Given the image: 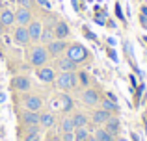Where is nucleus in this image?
<instances>
[{"label":"nucleus","instance_id":"obj_21","mask_svg":"<svg viewBox=\"0 0 147 141\" xmlns=\"http://www.w3.org/2000/svg\"><path fill=\"white\" fill-rule=\"evenodd\" d=\"M73 123H75V128H82V126H88V123H90V119H88L86 113L82 112H75L73 113Z\"/></svg>","mask_w":147,"mask_h":141},{"label":"nucleus","instance_id":"obj_6","mask_svg":"<svg viewBox=\"0 0 147 141\" xmlns=\"http://www.w3.org/2000/svg\"><path fill=\"white\" fill-rule=\"evenodd\" d=\"M47 47V50H49V56L50 58H58V56H61V54H65V50H67V47H69V41L67 39H52L50 43L45 45Z\"/></svg>","mask_w":147,"mask_h":141},{"label":"nucleus","instance_id":"obj_11","mask_svg":"<svg viewBox=\"0 0 147 141\" xmlns=\"http://www.w3.org/2000/svg\"><path fill=\"white\" fill-rule=\"evenodd\" d=\"M36 76L41 84H52L54 78H56V69L52 65H43V67H37L36 69Z\"/></svg>","mask_w":147,"mask_h":141},{"label":"nucleus","instance_id":"obj_28","mask_svg":"<svg viewBox=\"0 0 147 141\" xmlns=\"http://www.w3.org/2000/svg\"><path fill=\"white\" fill-rule=\"evenodd\" d=\"M61 141H75V132H61Z\"/></svg>","mask_w":147,"mask_h":141},{"label":"nucleus","instance_id":"obj_29","mask_svg":"<svg viewBox=\"0 0 147 141\" xmlns=\"http://www.w3.org/2000/svg\"><path fill=\"white\" fill-rule=\"evenodd\" d=\"M34 2H36L37 6L45 7V9H50V2H49V0H34Z\"/></svg>","mask_w":147,"mask_h":141},{"label":"nucleus","instance_id":"obj_4","mask_svg":"<svg viewBox=\"0 0 147 141\" xmlns=\"http://www.w3.org/2000/svg\"><path fill=\"white\" fill-rule=\"evenodd\" d=\"M21 106L24 110H30V112H41L43 97L37 93H32V91H26V93L21 95Z\"/></svg>","mask_w":147,"mask_h":141},{"label":"nucleus","instance_id":"obj_34","mask_svg":"<svg viewBox=\"0 0 147 141\" xmlns=\"http://www.w3.org/2000/svg\"><path fill=\"white\" fill-rule=\"evenodd\" d=\"M140 13H142V15H145V17H147V6H142V9H140Z\"/></svg>","mask_w":147,"mask_h":141},{"label":"nucleus","instance_id":"obj_1","mask_svg":"<svg viewBox=\"0 0 147 141\" xmlns=\"http://www.w3.org/2000/svg\"><path fill=\"white\" fill-rule=\"evenodd\" d=\"M65 56L71 58L76 65H82V63H90L91 61V52L80 43H69L67 50H65Z\"/></svg>","mask_w":147,"mask_h":141},{"label":"nucleus","instance_id":"obj_38","mask_svg":"<svg viewBox=\"0 0 147 141\" xmlns=\"http://www.w3.org/2000/svg\"><path fill=\"white\" fill-rule=\"evenodd\" d=\"M9 2H17V0H9Z\"/></svg>","mask_w":147,"mask_h":141},{"label":"nucleus","instance_id":"obj_18","mask_svg":"<svg viewBox=\"0 0 147 141\" xmlns=\"http://www.w3.org/2000/svg\"><path fill=\"white\" fill-rule=\"evenodd\" d=\"M110 115H112V113H108L106 110H102V108L93 110V112H91V123H93L95 126H102V124L108 121Z\"/></svg>","mask_w":147,"mask_h":141},{"label":"nucleus","instance_id":"obj_36","mask_svg":"<svg viewBox=\"0 0 147 141\" xmlns=\"http://www.w3.org/2000/svg\"><path fill=\"white\" fill-rule=\"evenodd\" d=\"M115 141H129V139H127V138H119V136H117V138H115Z\"/></svg>","mask_w":147,"mask_h":141},{"label":"nucleus","instance_id":"obj_20","mask_svg":"<svg viewBox=\"0 0 147 141\" xmlns=\"http://www.w3.org/2000/svg\"><path fill=\"white\" fill-rule=\"evenodd\" d=\"M99 104H100V108H102V110H106L108 113H112V115H117V112H119V106H117V102L110 100V98H106V97H100Z\"/></svg>","mask_w":147,"mask_h":141},{"label":"nucleus","instance_id":"obj_22","mask_svg":"<svg viewBox=\"0 0 147 141\" xmlns=\"http://www.w3.org/2000/svg\"><path fill=\"white\" fill-rule=\"evenodd\" d=\"M58 98H60V108H61V112H63V113L71 112V110H73V98H71V95L61 93Z\"/></svg>","mask_w":147,"mask_h":141},{"label":"nucleus","instance_id":"obj_17","mask_svg":"<svg viewBox=\"0 0 147 141\" xmlns=\"http://www.w3.org/2000/svg\"><path fill=\"white\" fill-rule=\"evenodd\" d=\"M39 126L43 130H50V128L56 126V117L52 112H41L39 113Z\"/></svg>","mask_w":147,"mask_h":141},{"label":"nucleus","instance_id":"obj_30","mask_svg":"<svg viewBox=\"0 0 147 141\" xmlns=\"http://www.w3.org/2000/svg\"><path fill=\"white\" fill-rule=\"evenodd\" d=\"M115 15H117V19L119 21H125V17H123V11H121V6H119V4H115Z\"/></svg>","mask_w":147,"mask_h":141},{"label":"nucleus","instance_id":"obj_27","mask_svg":"<svg viewBox=\"0 0 147 141\" xmlns=\"http://www.w3.org/2000/svg\"><path fill=\"white\" fill-rule=\"evenodd\" d=\"M88 126H82V128H75V141H88Z\"/></svg>","mask_w":147,"mask_h":141},{"label":"nucleus","instance_id":"obj_12","mask_svg":"<svg viewBox=\"0 0 147 141\" xmlns=\"http://www.w3.org/2000/svg\"><path fill=\"white\" fill-rule=\"evenodd\" d=\"M28 35H30V41H32L34 45L39 43L41 39V32H43V21L41 19H32V21L28 22Z\"/></svg>","mask_w":147,"mask_h":141},{"label":"nucleus","instance_id":"obj_9","mask_svg":"<svg viewBox=\"0 0 147 141\" xmlns=\"http://www.w3.org/2000/svg\"><path fill=\"white\" fill-rule=\"evenodd\" d=\"M9 87L13 91H19V93H26V91L32 89V82L26 74H19V76H13L9 82Z\"/></svg>","mask_w":147,"mask_h":141},{"label":"nucleus","instance_id":"obj_33","mask_svg":"<svg viewBox=\"0 0 147 141\" xmlns=\"http://www.w3.org/2000/svg\"><path fill=\"white\" fill-rule=\"evenodd\" d=\"M106 98H110V100H114V102H117V97H115L114 93H106Z\"/></svg>","mask_w":147,"mask_h":141},{"label":"nucleus","instance_id":"obj_10","mask_svg":"<svg viewBox=\"0 0 147 141\" xmlns=\"http://www.w3.org/2000/svg\"><path fill=\"white\" fill-rule=\"evenodd\" d=\"M19 117V126H32V124H39V112H30V110H22L17 113Z\"/></svg>","mask_w":147,"mask_h":141},{"label":"nucleus","instance_id":"obj_14","mask_svg":"<svg viewBox=\"0 0 147 141\" xmlns=\"http://www.w3.org/2000/svg\"><path fill=\"white\" fill-rule=\"evenodd\" d=\"M22 141H41V126L32 124V126H21Z\"/></svg>","mask_w":147,"mask_h":141},{"label":"nucleus","instance_id":"obj_32","mask_svg":"<svg viewBox=\"0 0 147 141\" xmlns=\"http://www.w3.org/2000/svg\"><path fill=\"white\" fill-rule=\"evenodd\" d=\"M84 33H86V35H88V37H90V39H91V41H95V35H93V33H91V32H90V30H88V28H86V26H84Z\"/></svg>","mask_w":147,"mask_h":141},{"label":"nucleus","instance_id":"obj_26","mask_svg":"<svg viewBox=\"0 0 147 141\" xmlns=\"http://www.w3.org/2000/svg\"><path fill=\"white\" fill-rule=\"evenodd\" d=\"M95 141H115V138L110 132H106L104 128L97 126V130H95Z\"/></svg>","mask_w":147,"mask_h":141},{"label":"nucleus","instance_id":"obj_13","mask_svg":"<svg viewBox=\"0 0 147 141\" xmlns=\"http://www.w3.org/2000/svg\"><path fill=\"white\" fill-rule=\"evenodd\" d=\"M34 19L32 13V7H24V6H19L15 9V24L17 26H28V22Z\"/></svg>","mask_w":147,"mask_h":141},{"label":"nucleus","instance_id":"obj_35","mask_svg":"<svg viewBox=\"0 0 147 141\" xmlns=\"http://www.w3.org/2000/svg\"><path fill=\"white\" fill-rule=\"evenodd\" d=\"M130 84H132V87H136V84H138V82H136V78H134L132 74H130Z\"/></svg>","mask_w":147,"mask_h":141},{"label":"nucleus","instance_id":"obj_31","mask_svg":"<svg viewBox=\"0 0 147 141\" xmlns=\"http://www.w3.org/2000/svg\"><path fill=\"white\" fill-rule=\"evenodd\" d=\"M108 56H110V58L114 59V61H117V54H115L114 48H108Z\"/></svg>","mask_w":147,"mask_h":141},{"label":"nucleus","instance_id":"obj_25","mask_svg":"<svg viewBox=\"0 0 147 141\" xmlns=\"http://www.w3.org/2000/svg\"><path fill=\"white\" fill-rule=\"evenodd\" d=\"M54 39V30H52V26H45V22H43V32H41V39H39V43L41 45H47L50 43V41Z\"/></svg>","mask_w":147,"mask_h":141},{"label":"nucleus","instance_id":"obj_5","mask_svg":"<svg viewBox=\"0 0 147 141\" xmlns=\"http://www.w3.org/2000/svg\"><path fill=\"white\" fill-rule=\"evenodd\" d=\"M52 67L56 69V72H75V71H78V65H76L71 58H67L65 54L54 58Z\"/></svg>","mask_w":147,"mask_h":141},{"label":"nucleus","instance_id":"obj_19","mask_svg":"<svg viewBox=\"0 0 147 141\" xmlns=\"http://www.w3.org/2000/svg\"><path fill=\"white\" fill-rule=\"evenodd\" d=\"M0 22H2L4 28H11V26H15V11L9 9V7L2 9V11H0Z\"/></svg>","mask_w":147,"mask_h":141},{"label":"nucleus","instance_id":"obj_37","mask_svg":"<svg viewBox=\"0 0 147 141\" xmlns=\"http://www.w3.org/2000/svg\"><path fill=\"white\" fill-rule=\"evenodd\" d=\"M4 30H6V28H4V26H2V22H0V33H2Z\"/></svg>","mask_w":147,"mask_h":141},{"label":"nucleus","instance_id":"obj_24","mask_svg":"<svg viewBox=\"0 0 147 141\" xmlns=\"http://www.w3.org/2000/svg\"><path fill=\"white\" fill-rule=\"evenodd\" d=\"M76 78H78V87H82V89H86V87H90V84H91V78H90V74H88L86 71H76Z\"/></svg>","mask_w":147,"mask_h":141},{"label":"nucleus","instance_id":"obj_7","mask_svg":"<svg viewBox=\"0 0 147 141\" xmlns=\"http://www.w3.org/2000/svg\"><path fill=\"white\" fill-rule=\"evenodd\" d=\"M80 100H82L84 106H88V108H95V106L99 104L100 100V93L99 89H95V87H86V89L82 91V97H80Z\"/></svg>","mask_w":147,"mask_h":141},{"label":"nucleus","instance_id":"obj_23","mask_svg":"<svg viewBox=\"0 0 147 141\" xmlns=\"http://www.w3.org/2000/svg\"><path fill=\"white\" fill-rule=\"evenodd\" d=\"M60 130L61 132H75V123H73V117L71 115H67V113H65V115L61 117V121H60Z\"/></svg>","mask_w":147,"mask_h":141},{"label":"nucleus","instance_id":"obj_15","mask_svg":"<svg viewBox=\"0 0 147 141\" xmlns=\"http://www.w3.org/2000/svg\"><path fill=\"white\" fill-rule=\"evenodd\" d=\"M52 30H54V39H67L71 35V28L65 21H54Z\"/></svg>","mask_w":147,"mask_h":141},{"label":"nucleus","instance_id":"obj_3","mask_svg":"<svg viewBox=\"0 0 147 141\" xmlns=\"http://www.w3.org/2000/svg\"><path fill=\"white\" fill-rule=\"evenodd\" d=\"M54 86L58 87L63 93L69 91H75L78 87V78H76V71L75 72H56V78H54Z\"/></svg>","mask_w":147,"mask_h":141},{"label":"nucleus","instance_id":"obj_8","mask_svg":"<svg viewBox=\"0 0 147 141\" xmlns=\"http://www.w3.org/2000/svg\"><path fill=\"white\" fill-rule=\"evenodd\" d=\"M11 41H13L17 47H28V45L32 43V41H30V35H28V28H26V26H17L15 24Z\"/></svg>","mask_w":147,"mask_h":141},{"label":"nucleus","instance_id":"obj_2","mask_svg":"<svg viewBox=\"0 0 147 141\" xmlns=\"http://www.w3.org/2000/svg\"><path fill=\"white\" fill-rule=\"evenodd\" d=\"M28 61H30V65H32L34 69L47 65V63L50 61V56H49L47 47L41 45V43H36L32 48H30V52H28Z\"/></svg>","mask_w":147,"mask_h":141},{"label":"nucleus","instance_id":"obj_16","mask_svg":"<svg viewBox=\"0 0 147 141\" xmlns=\"http://www.w3.org/2000/svg\"><path fill=\"white\" fill-rule=\"evenodd\" d=\"M104 130L110 132L114 138H117L119 132H121V121H119V117L117 115H110L108 117V121L104 123Z\"/></svg>","mask_w":147,"mask_h":141}]
</instances>
